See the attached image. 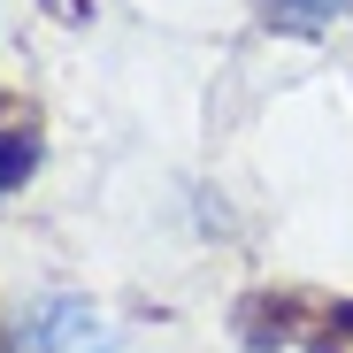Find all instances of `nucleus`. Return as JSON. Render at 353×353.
Masks as SVG:
<instances>
[{
	"instance_id": "obj_1",
	"label": "nucleus",
	"mask_w": 353,
	"mask_h": 353,
	"mask_svg": "<svg viewBox=\"0 0 353 353\" xmlns=\"http://www.w3.org/2000/svg\"><path fill=\"white\" fill-rule=\"evenodd\" d=\"M23 345L31 353H115V330L100 323L92 300H46Z\"/></svg>"
},
{
	"instance_id": "obj_2",
	"label": "nucleus",
	"mask_w": 353,
	"mask_h": 353,
	"mask_svg": "<svg viewBox=\"0 0 353 353\" xmlns=\"http://www.w3.org/2000/svg\"><path fill=\"white\" fill-rule=\"evenodd\" d=\"M300 315H307L300 292H254V300H239V345L269 353V345H300V338H315Z\"/></svg>"
},
{
	"instance_id": "obj_3",
	"label": "nucleus",
	"mask_w": 353,
	"mask_h": 353,
	"mask_svg": "<svg viewBox=\"0 0 353 353\" xmlns=\"http://www.w3.org/2000/svg\"><path fill=\"white\" fill-rule=\"evenodd\" d=\"M338 8H353V0H254V16H261L269 31H300V39L323 31Z\"/></svg>"
},
{
	"instance_id": "obj_4",
	"label": "nucleus",
	"mask_w": 353,
	"mask_h": 353,
	"mask_svg": "<svg viewBox=\"0 0 353 353\" xmlns=\"http://www.w3.org/2000/svg\"><path fill=\"white\" fill-rule=\"evenodd\" d=\"M31 169H39V131L8 123V131H0V192H16V185H31Z\"/></svg>"
},
{
	"instance_id": "obj_5",
	"label": "nucleus",
	"mask_w": 353,
	"mask_h": 353,
	"mask_svg": "<svg viewBox=\"0 0 353 353\" xmlns=\"http://www.w3.org/2000/svg\"><path fill=\"white\" fill-rule=\"evenodd\" d=\"M54 23H92V0H39Z\"/></svg>"
}]
</instances>
